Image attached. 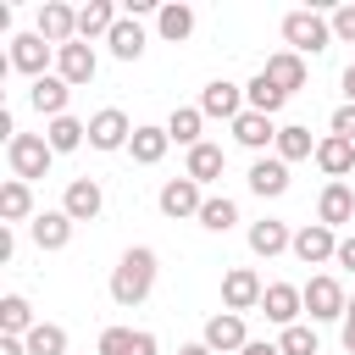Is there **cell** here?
I'll return each mask as SVG.
<instances>
[{"label":"cell","mask_w":355,"mask_h":355,"mask_svg":"<svg viewBox=\"0 0 355 355\" xmlns=\"http://www.w3.org/2000/svg\"><path fill=\"white\" fill-rule=\"evenodd\" d=\"M150 288H155V250L150 244H133L116 261V272H111V300L116 305H144Z\"/></svg>","instance_id":"6da1fadb"},{"label":"cell","mask_w":355,"mask_h":355,"mask_svg":"<svg viewBox=\"0 0 355 355\" xmlns=\"http://www.w3.org/2000/svg\"><path fill=\"white\" fill-rule=\"evenodd\" d=\"M283 44H288L294 55H322V50L333 44V22L316 17V11H288V17H283Z\"/></svg>","instance_id":"7a4b0ae2"},{"label":"cell","mask_w":355,"mask_h":355,"mask_svg":"<svg viewBox=\"0 0 355 355\" xmlns=\"http://www.w3.org/2000/svg\"><path fill=\"white\" fill-rule=\"evenodd\" d=\"M6 161H11V178L33 183V178H44V172H50L55 150H50V139H44V133H17V139L6 144Z\"/></svg>","instance_id":"3957f363"},{"label":"cell","mask_w":355,"mask_h":355,"mask_svg":"<svg viewBox=\"0 0 355 355\" xmlns=\"http://www.w3.org/2000/svg\"><path fill=\"white\" fill-rule=\"evenodd\" d=\"M261 294H266V283H261L250 266H233V272L222 277V311H233V316L255 311V305H261Z\"/></svg>","instance_id":"277c9868"},{"label":"cell","mask_w":355,"mask_h":355,"mask_svg":"<svg viewBox=\"0 0 355 355\" xmlns=\"http://www.w3.org/2000/svg\"><path fill=\"white\" fill-rule=\"evenodd\" d=\"M94 72H100V61H94V44L72 39V44H61V50H55V78H67L72 89L94 83Z\"/></svg>","instance_id":"5b68a950"},{"label":"cell","mask_w":355,"mask_h":355,"mask_svg":"<svg viewBox=\"0 0 355 355\" xmlns=\"http://www.w3.org/2000/svg\"><path fill=\"white\" fill-rule=\"evenodd\" d=\"M294 261H305V266L338 261V233H333V227H322V222H305V227L294 233Z\"/></svg>","instance_id":"8992f818"},{"label":"cell","mask_w":355,"mask_h":355,"mask_svg":"<svg viewBox=\"0 0 355 355\" xmlns=\"http://www.w3.org/2000/svg\"><path fill=\"white\" fill-rule=\"evenodd\" d=\"M305 311H311V322H333V316H344L349 311V300H344V288H338V277H311L305 283Z\"/></svg>","instance_id":"52a82bcc"},{"label":"cell","mask_w":355,"mask_h":355,"mask_svg":"<svg viewBox=\"0 0 355 355\" xmlns=\"http://www.w3.org/2000/svg\"><path fill=\"white\" fill-rule=\"evenodd\" d=\"M200 111H205V116H227V122H239L250 105H244V89H239V83H227V78H211V83L200 89Z\"/></svg>","instance_id":"ba28073f"},{"label":"cell","mask_w":355,"mask_h":355,"mask_svg":"<svg viewBox=\"0 0 355 355\" xmlns=\"http://www.w3.org/2000/svg\"><path fill=\"white\" fill-rule=\"evenodd\" d=\"M128 139H133V122H128L116 105H105V111L89 116V144H94V150H128Z\"/></svg>","instance_id":"9c48e42d"},{"label":"cell","mask_w":355,"mask_h":355,"mask_svg":"<svg viewBox=\"0 0 355 355\" xmlns=\"http://www.w3.org/2000/svg\"><path fill=\"white\" fill-rule=\"evenodd\" d=\"M200 205H205V194H200L194 178H166L161 183V216L183 222V216H200Z\"/></svg>","instance_id":"30bf717a"},{"label":"cell","mask_w":355,"mask_h":355,"mask_svg":"<svg viewBox=\"0 0 355 355\" xmlns=\"http://www.w3.org/2000/svg\"><path fill=\"white\" fill-rule=\"evenodd\" d=\"M261 311H266V322L294 327V322H300V311H305V288H294V283H266Z\"/></svg>","instance_id":"8fae6325"},{"label":"cell","mask_w":355,"mask_h":355,"mask_svg":"<svg viewBox=\"0 0 355 355\" xmlns=\"http://www.w3.org/2000/svg\"><path fill=\"white\" fill-rule=\"evenodd\" d=\"M33 33H39V39H50V44L61 50V44H72V39H78V11H72V6H61V0H44V6H39V28H33Z\"/></svg>","instance_id":"7c38bea8"},{"label":"cell","mask_w":355,"mask_h":355,"mask_svg":"<svg viewBox=\"0 0 355 355\" xmlns=\"http://www.w3.org/2000/svg\"><path fill=\"white\" fill-rule=\"evenodd\" d=\"M50 55H55V44L50 39H39V33H17L11 39V67L17 72H28V78H44V67H50Z\"/></svg>","instance_id":"4fadbf2b"},{"label":"cell","mask_w":355,"mask_h":355,"mask_svg":"<svg viewBox=\"0 0 355 355\" xmlns=\"http://www.w3.org/2000/svg\"><path fill=\"white\" fill-rule=\"evenodd\" d=\"M28 100H33V111L39 116H67V100H72V83L67 78H55V72H44V78H33L28 83Z\"/></svg>","instance_id":"5bb4252c"},{"label":"cell","mask_w":355,"mask_h":355,"mask_svg":"<svg viewBox=\"0 0 355 355\" xmlns=\"http://www.w3.org/2000/svg\"><path fill=\"white\" fill-rule=\"evenodd\" d=\"M211 355H222V349H239L244 355V344H250V333H244V316H233V311H216L211 322H205V338H200Z\"/></svg>","instance_id":"9a60e30c"},{"label":"cell","mask_w":355,"mask_h":355,"mask_svg":"<svg viewBox=\"0 0 355 355\" xmlns=\"http://www.w3.org/2000/svg\"><path fill=\"white\" fill-rule=\"evenodd\" d=\"M100 205H105V194H100V183H94V178H72V183H67V194H61V211H67L72 222H94V216H100Z\"/></svg>","instance_id":"2e32d148"},{"label":"cell","mask_w":355,"mask_h":355,"mask_svg":"<svg viewBox=\"0 0 355 355\" xmlns=\"http://www.w3.org/2000/svg\"><path fill=\"white\" fill-rule=\"evenodd\" d=\"M333 183H344V172H355V144L349 139H338V133H327V139H316V155H311Z\"/></svg>","instance_id":"e0dca14e"},{"label":"cell","mask_w":355,"mask_h":355,"mask_svg":"<svg viewBox=\"0 0 355 355\" xmlns=\"http://www.w3.org/2000/svg\"><path fill=\"white\" fill-rule=\"evenodd\" d=\"M28 233H33L39 250H67V244H72V216H67V211H39V216L28 222Z\"/></svg>","instance_id":"ac0fdd59"},{"label":"cell","mask_w":355,"mask_h":355,"mask_svg":"<svg viewBox=\"0 0 355 355\" xmlns=\"http://www.w3.org/2000/svg\"><path fill=\"white\" fill-rule=\"evenodd\" d=\"M100 355H161V344H155V333L105 327V333H100Z\"/></svg>","instance_id":"d6986e66"},{"label":"cell","mask_w":355,"mask_h":355,"mask_svg":"<svg viewBox=\"0 0 355 355\" xmlns=\"http://www.w3.org/2000/svg\"><path fill=\"white\" fill-rule=\"evenodd\" d=\"M116 22H122V17H116L111 0H89V6H78V39H83V44H89V39H111Z\"/></svg>","instance_id":"ffe728a7"},{"label":"cell","mask_w":355,"mask_h":355,"mask_svg":"<svg viewBox=\"0 0 355 355\" xmlns=\"http://www.w3.org/2000/svg\"><path fill=\"white\" fill-rule=\"evenodd\" d=\"M261 72H266V78H272L283 94L305 89V78H311V72H305V55H294V50H277V55H266V67H261Z\"/></svg>","instance_id":"44dd1931"},{"label":"cell","mask_w":355,"mask_h":355,"mask_svg":"<svg viewBox=\"0 0 355 355\" xmlns=\"http://www.w3.org/2000/svg\"><path fill=\"white\" fill-rule=\"evenodd\" d=\"M250 189H255L261 200H277V194H288V161H277V155H261V161L250 166Z\"/></svg>","instance_id":"7402d4cb"},{"label":"cell","mask_w":355,"mask_h":355,"mask_svg":"<svg viewBox=\"0 0 355 355\" xmlns=\"http://www.w3.org/2000/svg\"><path fill=\"white\" fill-rule=\"evenodd\" d=\"M39 211H33V189L22 183V178H6L0 183V222L11 227V222H33Z\"/></svg>","instance_id":"603a6c76"},{"label":"cell","mask_w":355,"mask_h":355,"mask_svg":"<svg viewBox=\"0 0 355 355\" xmlns=\"http://www.w3.org/2000/svg\"><path fill=\"white\" fill-rule=\"evenodd\" d=\"M250 250L255 255H283V250H294V233H288V222H277V216H261L255 227H250Z\"/></svg>","instance_id":"cb8c5ba5"},{"label":"cell","mask_w":355,"mask_h":355,"mask_svg":"<svg viewBox=\"0 0 355 355\" xmlns=\"http://www.w3.org/2000/svg\"><path fill=\"white\" fill-rule=\"evenodd\" d=\"M316 222H322V227H344V222H355V194H349L344 183H327L322 200H316Z\"/></svg>","instance_id":"d4e9b609"},{"label":"cell","mask_w":355,"mask_h":355,"mask_svg":"<svg viewBox=\"0 0 355 355\" xmlns=\"http://www.w3.org/2000/svg\"><path fill=\"white\" fill-rule=\"evenodd\" d=\"M155 33H161L166 44H183V39L194 33V6H183V0L161 6V11H155Z\"/></svg>","instance_id":"484cf974"},{"label":"cell","mask_w":355,"mask_h":355,"mask_svg":"<svg viewBox=\"0 0 355 355\" xmlns=\"http://www.w3.org/2000/svg\"><path fill=\"white\" fill-rule=\"evenodd\" d=\"M222 166H227L222 144H194V150H189V166H183V178H194V183L205 189V183H216V178H222Z\"/></svg>","instance_id":"4316f807"},{"label":"cell","mask_w":355,"mask_h":355,"mask_svg":"<svg viewBox=\"0 0 355 355\" xmlns=\"http://www.w3.org/2000/svg\"><path fill=\"white\" fill-rule=\"evenodd\" d=\"M39 322H33V305L22 294H6L0 300V338H28Z\"/></svg>","instance_id":"83f0119b"},{"label":"cell","mask_w":355,"mask_h":355,"mask_svg":"<svg viewBox=\"0 0 355 355\" xmlns=\"http://www.w3.org/2000/svg\"><path fill=\"white\" fill-rule=\"evenodd\" d=\"M244 105H250V111H261V116H277V111L288 105V94H283L266 72H255V78H250V89H244Z\"/></svg>","instance_id":"f1b7e54d"},{"label":"cell","mask_w":355,"mask_h":355,"mask_svg":"<svg viewBox=\"0 0 355 355\" xmlns=\"http://www.w3.org/2000/svg\"><path fill=\"white\" fill-rule=\"evenodd\" d=\"M200 128H205V111H200V105H178V111L166 116V139H172V144H189V150L205 144Z\"/></svg>","instance_id":"f546056e"},{"label":"cell","mask_w":355,"mask_h":355,"mask_svg":"<svg viewBox=\"0 0 355 355\" xmlns=\"http://www.w3.org/2000/svg\"><path fill=\"white\" fill-rule=\"evenodd\" d=\"M233 139H239L244 150H266V144H277V128H272V116H261V111H244V116L233 122Z\"/></svg>","instance_id":"4dcf8cb0"},{"label":"cell","mask_w":355,"mask_h":355,"mask_svg":"<svg viewBox=\"0 0 355 355\" xmlns=\"http://www.w3.org/2000/svg\"><path fill=\"white\" fill-rule=\"evenodd\" d=\"M105 44H111L116 61H139V55H144V28H139V17H122V22L111 28Z\"/></svg>","instance_id":"1f68e13d"},{"label":"cell","mask_w":355,"mask_h":355,"mask_svg":"<svg viewBox=\"0 0 355 355\" xmlns=\"http://www.w3.org/2000/svg\"><path fill=\"white\" fill-rule=\"evenodd\" d=\"M166 128H133V139H128V155L139 161V166H155L161 155H166Z\"/></svg>","instance_id":"d6a6232c"},{"label":"cell","mask_w":355,"mask_h":355,"mask_svg":"<svg viewBox=\"0 0 355 355\" xmlns=\"http://www.w3.org/2000/svg\"><path fill=\"white\" fill-rule=\"evenodd\" d=\"M277 161H305V155H316V139H311V128H300V122H288V128H277Z\"/></svg>","instance_id":"836d02e7"},{"label":"cell","mask_w":355,"mask_h":355,"mask_svg":"<svg viewBox=\"0 0 355 355\" xmlns=\"http://www.w3.org/2000/svg\"><path fill=\"white\" fill-rule=\"evenodd\" d=\"M44 139H50L55 155H67V150H78V144L89 139V122H78V116H55V122L44 128Z\"/></svg>","instance_id":"e575fe53"},{"label":"cell","mask_w":355,"mask_h":355,"mask_svg":"<svg viewBox=\"0 0 355 355\" xmlns=\"http://www.w3.org/2000/svg\"><path fill=\"white\" fill-rule=\"evenodd\" d=\"M239 222V205L227 200V194H205V205H200V227H211V233H227Z\"/></svg>","instance_id":"d590c367"},{"label":"cell","mask_w":355,"mask_h":355,"mask_svg":"<svg viewBox=\"0 0 355 355\" xmlns=\"http://www.w3.org/2000/svg\"><path fill=\"white\" fill-rule=\"evenodd\" d=\"M22 344H28V355H67V327L61 322H39Z\"/></svg>","instance_id":"8d00e7d4"},{"label":"cell","mask_w":355,"mask_h":355,"mask_svg":"<svg viewBox=\"0 0 355 355\" xmlns=\"http://www.w3.org/2000/svg\"><path fill=\"white\" fill-rule=\"evenodd\" d=\"M277 349H283V355H316V327H305V322H294V327H283V338H277Z\"/></svg>","instance_id":"74e56055"},{"label":"cell","mask_w":355,"mask_h":355,"mask_svg":"<svg viewBox=\"0 0 355 355\" xmlns=\"http://www.w3.org/2000/svg\"><path fill=\"white\" fill-rule=\"evenodd\" d=\"M327 22H333V39H344V44H355V6H338V11L327 17Z\"/></svg>","instance_id":"f35d334b"},{"label":"cell","mask_w":355,"mask_h":355,"mask_svg":"<svg viewBox=\"0 0 355 355\" xmlns=\"http://www.w3.org/2000/svg\"><path fill=\"white\" fill-rule=\"evenodd\" d=\"M333 133L355 144V105H338V111H333Z\"/></svg>","instance_id":"ab89813d"},{"label":"cell","mask_w":355,"mask_h":355,"mask_svg":"<svg viewBox=\"0 0 355 355\" xmlns=\"http://www.w3.org/2000/svg\"><path fill=\"white\" fill-rule=\"evenodd\" d=\"M338 266H344V272H355V233H349V239H338Z\"/></svg>","instance_id":"60d3db41"},{"label":"cell","mask_w":355,"mask_h":355,"mask_svg":"<svg viewBox=\"0 0 355 355\" xmlns=\"http://www.w3.org/2000/svg\"><path fill=\"white\" fill-rule=\"evenodd\" d=\"M11 255H17V233L0 222V261H11Z\"/></svg>","instance_id":"b9f144b4"},{"label":"cell","mask_w":355,"mask_h":355,"mask_svg":"<svg viewBox=\"0 0 355 355\" xmlns=\"http://www.w3.org/2000/svg\"><path fill=\"white\" fill-rule=\"evenodd\" d=\"M344 105H355V61L344 67Z\"/></svg>","instance_id":"7bdbcfd3"},{"label":"cell","mask_w":355,"mask_h":355,"mask_svg":"<svg viewBox=\"0 0 355 355\" xmlns=\"http://www.w3.org/2000/svg\"><path fill=\"white\" fill-rule=\"evenodd\" d=\"M0 355H28V344L22 338H0Z\"/></svg>","instance_id":"ee69618b"},{"label":"cell","mask_w":355,"mask_h":355,"mask_svg":"<svg viewBox=\"0 0 355 355\" xmlns=\"http://www.w3.org/2000/svg\"><path fill=\"white\" fill-rule=\"evenodd\" d=\"M244 355H283L277 344H244Z\"/></svg>","instance_id":"f6af8a7d"},{"label":"cell","mask_w":355,"mask_h":355,"mask_svg":"<svg viewBox=\"0 0 355 355\" xmlns=\"http://www.w3.org/2000/svg\"><path fill=\"white\" fill-rule=\"evenodd\" d=\"M344 349L355 355V322H349V316H344Z\"/></svg>","instance_id":"bcb514c9"},{"label":"cell","mask_w":355,"mask_h":355,"mask_svg":"<svg viewBox=\"0 0 355 355\" xmlns=\"http://www.w3.org/2000/svg\"><path fill=\"white\" fill-rule=\"evenodd\" d=\"M178 355H211V349H205V344H183Z\"/></svg>","instance_id":"7dc6e473"},{"label":"cell","mask_w":355,"mask_h":355,"mask_svg":"<svg viewBox=\"0 0 355 355\" xmlns=\"http://www.w3.org/2000/svg\"><path fill=\"white\" fill-rule=\"evenodd\" d=\"M344 316H349V322H355V300H349V311H344Z\"/></svg>","instance_id":"c3c4849f"}]
</instances>
